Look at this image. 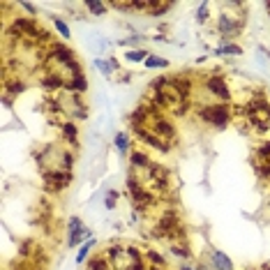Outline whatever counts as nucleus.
Listing matches in <instances>:
<instances>
[{
  "instance_id": "1",
  "label": "nucleus",
  "mask_w": 270,
  "mask_h": 270,
  "mask_svg": "<svg viewBox=\"0 0 270 270\" xmlns=\"http://www.w3.org/2000/svg\"><path fill=\"white\" fill-rule=\"evenodd\" d=\"M35 159L40 164L42 176L53 173V171H72V164H74L72 150L65 146H56V143H51L44 150H40L35 155Z\"/></svg>"
},
{
  "instance_id": "2",
  "label": "nucleus",
  "mask_w": 270,
  "mask_h": 270,
  "mask_svg": "<svg viewBox=\"0 0 270 270\" xmlns=\"http://www.w3.org/2000/svg\"><path fill=\"white\" fill-rule=\"evenodd\" d=\"M199 120L213 125L217 130H224L229 127V123L233 120V113H231L229 104H220V102H213V104H203L201 109H197Z\"/></svg>"
},
{
  "instance_id": "3",
  "label": "nucleus",
  "mask_w": 270,
  "mask_h": 270,
  "mask_svg": "<svg viewBox=\"0 0 270 270\" xmlns=\"http://www.w3.org/2000/svg\"><path fill=\"white\" fill-rule=\"evenodd\" d=\"M243 23H245V17L220 12V14H217V33L222 35V42L236 40L238 35L243 33Z\"/></svg>"
},
{
  "instance_id": "4",
  "label": "nucleus",
  "mask_w": 270,
  "mask_h": 270,
  "mask_svg": "<svg viewBox=\"0 0 270 270\" xmlns=\"http://www.w3.org/2000/svg\"><path fill=\"white\" fill-rule=\"evenodd\" d=\"M203 90L215 99V102H220V104H229L231 102V88L226 79L222 76V74H213V76H208L203 83Z\"/></svg>"
},
{
  "instance_id": "5",
  "label": "nucleus",
  "mask_w": 270,
  "mask_h": 270,
  "mask_svg": "<svg viewBox=\"0 0 270 270\" xmlns=\"http://www.w3.org/2000/svg\"><path fill=\"white\" fill-rule=\"evenodd\" d=\"M134 134H136V139L141 141V143H146V146H150L153 150H157V153H169L171 150V143H166V141H162L157 134H153V132L148 130V127H141V130H134Z\"/></svg>"
},
{
  "instance_id": "6",
  "label": "nucleus",
  "mask_w": 270,
  "mask_h": 270,
  "mask_svg": "<svg viewBox=\"0 0 270 270\" xmlns=\"http://www.w3.org/2000/svg\"><path fill=\"white\" fill-rule=\"evenodd\" d=\"M72 182V171H53L44 176V185L49 192H63Z\"/></svg>"
},
{
  "instance_id": "7",
  "label": "nucleus",
  "mask_w": 270,
  "mask_h": 270,
  "mask_svg": "<svg viewBox=\"0 0 270 270\" xmlns=\"http://www.w3.org/2000/svg\"><path fill=\"white\" fill-rule=\"evenodd\" d=\"M88 236H90V231L83 226V222L79 220V217H72V222H69V236H67V245L76 247L83 240V238H88Z\"/></svg>"
},
{
  "instance_id": "8",
  "label": "nucleus",
  "mask_w": 270,
  "mask_h": 270,
  "mask_svg": "<svg viewBox=\"0 0 270 270\" xmlns=\"http://www.w3.org/2000/svg\"><path fill=\"white\" fill-rule=\"evenodd\" d=\"M210 266H213V270H236L233 268V261L224 252H220V249L210 252Z\"/></svg>"
},
{
  "instance_id": "9",
  "label": "nucleus",
  "mask_w": 270,
  "mask_h": 270,
  "mask_svg": "<svg viewBox=\"0 0 270 270\" xmlns=\"http://www.w3.org/2000/svg\"><path fill=\"white\" fill-rule=\"evenodd\" d=\"M240 53H243V46L236 42H220L215 46V56H240Z\"/></svg>"
},
{
  "instance_id": "10",
  "label": "nucleus",
  "mask_w": 270,
  "mask_h": 270,
  "mask_svg": "<svg viewBox=\"0 0 270 270\" xmlns=\"http://www.w3.org/2000/svg\"><path fill=\"white\" fill-rule=\"evenodd\" d=\"M95 67H97L102 74H113V72H120V65H118V60L115 58H97L95 60Z\"/></svg>"
},
{
  "instance_id": "11",
  "label": "nucleus",
  "mask_w": 270,
  "mask_h": 270,
  "mask_svg": "<svg viewBox=\"0 0 270 270\" xmlns=\"http://www.w3.org/2000/svg\"><path fill=\"white\" fill-rule=\"evenodd\" d=\"M130 143H132V136L127 134V132H118V134H115L113 146H115V150H118L120 155H127V153H132V150H130Z\"/></svg>"
},
{
  "instance_id": "12",
  "label": "nucleus",
  "mask_w": 270,
  "mask_h": 270,
  "mask_svg": "<svg viewBox=\"0 0 270 270\" xmlns=\"http://www.w3.org/2000/svg\"><path fill=\"white\" fill-rule=\"evenodd\" d=\"M130 164L132 169H148L150 166V157L146 155V153H141V150H132L130 153Z\"/></svg>"
},
{
  "instance_id": "13",
  "label": "nucleus",
  "mask_w": 270,
  "mask_h": 270,
  "mask_svg": "<svg viewBox=\"0 0 270 270\" xmlns=\"http://www.w3.org/2000/svg\"><path fill=\"white\" fill-rule=\"evenodd\" d=\"M60 127H63V136H65V141H69V143H74V146H76V139H79V127H76L72 120L63 123Z\"/></svg>"
},
{
  "instance_id": "14",
  "label": "nucleus",
  "mask_w": 270,
  "mask_h": 270,
  "mask_svg": "<svg viewBox=\"0 0 270 270\" xmlns=\"http://www.w3.org/2000/svg\"><path fill=\"white\" fill-rule=\"evenodd\" d=\"M148 56H150V53H148L146 49H127L125 51V60H127V63H146Z\"/></svg>"
},
{
  "instance_id": "15",
  "label": "nucleus",
  "mask_w": 270,
  "mask_h": 270,
  "mask_svg": "<svg viewBox=\"0 0 270 270\" xmlns=\"http://www.w3.org/2000/svg\"><path fill=\"white\" fill-rule=\"evenodd\" d=\"M171 7H173V2H155V0H150L148 14H150V17H164Z\"/></svg>"
},
{
  "instance_id": "16",
  "label": "nucleus",
  "mask_w": 270,
  "mask_h": 270,
  "mask_svg": "<svg viewBox=\"0 0 270 270\" xmlns=\"http://www.w3.org/2000/svg\"><path fill=\"white\" fill-rule=\"evenodd\" d=\"M86 9H88L90 14H95V17H104L109 12V5L107 2H99V0H88V2H86Z\"/></svg>"
},
{
  "instance_id": "17",
  "label": "nucleus",
  "mask_w": 270,
  "mask_h": 270,
  "mask_svg": "<svg viewBox=\"0 0 270 270\" xmlns=\"http://www.w3.org/2000/svg\"><path fill=\"white\" fill-rule=\"evenodd\" d=\"M148 69H166L169 67V60L166 58H159V56H148V60L143 63Z\"/></svg>"
},
{
  "instance_id": "18",
  "label": "nucleus",
  "mask_w": 270,
  "mask_h": 270,
  "mask_svg": "<svg viewBox=\"0 0 270 270\" xmlns=\"http://www.w3.org/2000/svg\"><path fill=\"white\" fill-rule=\"evenodd\" d=\"M53 28H56V33L60 35L63 40H69V37H72V30H69V25H67L63 19L53 17Z\"/></svg>"
},
{
  "instance_id": "19",
  "label": "nucleus",
  "mask_w": 270,
  "mask_h": 270,
  "mask_svg": "<svg viewBox=\"0 0 270 270\" xmlns=\"http://www.w3.org/2000/svg\"><path fill=\"white\" fill-rule=\"evenodd\" d=\"M254 162H270V141H266V143H261V146L256 148Z\"/></svg>"
},
{
  "instance_id": "20",
  "label": "nucleus",
  "mask_w": 270,
  "mask_h": 270,
  "mask_svg": "<svg viewBox=\"0 0 270 270\" xmlns=\"http://www.w3.org/2000/svg\"><path fill=\"white\" fill-rule=\"evenodd\" d=\"M88 270H111V263L107 256H95V259H90Z\"/></svg>"
},
{
  "instance_id": "21",
  "label": "nucleus",
  "mask_w": 270,
  "mask_h": 270,
  "mask_svg": "<svg viewBox=\"0 0 270 270\" xmlns=\"http://www.w3.org/2000/svg\"><path fill=\"white\" fill-rule=\"evenodd\" d=\"M92 245H95V240L90 238V240H86L81 247H79V256H76V263H86V259H88L90 249H92Z\"/></svg>"
},
{
  "instance_id": "22",
  "label": "nucleus",
  "mask_w": 270,
  "mask_h": 270,
  "mask_svg": "<svg viewBox=\"0 0 270 270\" xmlns=\"http://www.w3.org/2000/svg\"><path fill=\"white\" fill-rule=\"evenodd\" d=\"M208 12H210V2H201V5H199V9H197V21H199V23H205V21L210 19V14H208Z\"/></svg>"
},
{
  "instance_id": "23",
  "label": "nucleus",
  "mask_w": 270,
  "mask_h": 270,
  "mask_svg": "<svg viewBox=\"0 0 270 270\" xmlns=\"http://www.w3.org/2000/svg\"><path fill=\"white\" fill-rule=\"evenodd\" d=\"M146 259L153 266H157V268H166V259H164L162 254H157V252H146Z\"/></svg>"
},
{
  "instance_id": "24",
  "label": "nucleus",
  "mask_w": 270,
  "mask_h": 270,
  "mask_svg": "<svg viewBox=\"0 0 270 270\" xmlns=\"http://www.w3.org/2000/svg\"><path fill=\"white\" fill-rule=\"evenodd\" d=\"M23 81H7V79H5V90H7V92H12V95H19V92H23Z\"/></svg>"
},
{
  "instance_id": "25",
  "label": "nucleus",
  "mask_w": 270,
  "mask_h": 270,
  "mask_svg": "<svg viewBox=\"0 0 270 270\" xmlns=\"http://www.w3.org/2000/svg\"><path fill=\"white\" fill-rule=\"evenodd\" d=\"M115 199H118V192H113V189H111V192L107 194V201H104V205H107L109 210H113V208H115Z\"/></svg>"
},
{
  "instance_id": "26",
  "label": "nucleus",
  "mask_w": 270,
  "mask_h": 270,
  "mask_svg": "<svg viewBox=\"0 0 270 270\" xmlns=\"http://www.w3.org/2000/svg\"><path fill=\"white\" fill-rule=\"evenodd\" d=\"M141 40H143V37L134 35V37H125V40H120V44H123V46H134V44H139Z\"/></svg>"
},
{
  "instance_id": "27",
  "label": "nucleus",
  "mask_w": 270,
  "mask_h": 270,
  "mask_svg": "<svg viewBox=\"0 0 270 270\" xmlns=\"http://www.w3.org/2000/svg\"><path fill=\"white\" fill-rule=\"evenodd\" d=\"M125 270H148V268H146V263H143V259H139V261H132Z\"/></svg>"
},
{
  "instance_id": "28",
  "label": "nucleus",
  "mask_w": 270,
  "mask_h": 270,
  "mask_svg": "<svg viewBox=\"0 0 270 270\" xmlns=\"http://www.w3.org/2000/svg\"><path fill=\"white\" fill-rule=\"evenodd\" d=\"M19 5H21V7H23L25 12H28V14L35 19V14H37V7H35V5H30V2H19Z\"/></svg>"
},
{
  "instance_id": "29",
  "label": "nucleus",
  "mask_w": 270,
  "mask_h": 270,
  "mask_svg": "<svg viewBox=\"0 0 270 270\" xmlns=\"http://www.w3.org/2000/svg\"><path fill=\"white\" fill-rule=\"evenodd\" d=\"M180 270H192V268L189 266H180Z\"/></svg>"
},
{
  "instance_id": "30",
  "label": "nucleus",
  "mask_w": 270,
  "mask_h": 270,
  "mask_svg": "<svg viewBox=\"0 0 270 270\" xmlns=\"http://www.w3.org/2000/svg\"><path fill=\"white\" fill-rule=\"evenodd\" d=\"M266 7H268V9H270V2H268V5H266Z\"/></svg>"
}]
</instances>
